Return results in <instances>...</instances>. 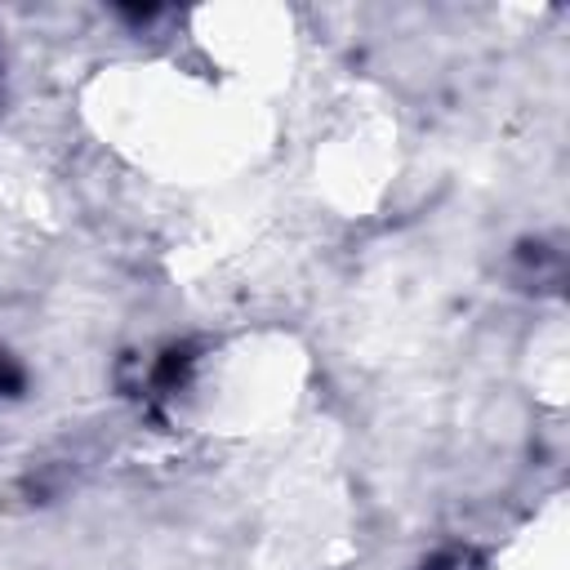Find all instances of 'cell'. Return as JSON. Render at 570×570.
<instances>
[{
  "label": "cell",
  "mask_w": 570,
  "mask_h": 570,
  "mask_svg": "<svg viewBox=\"0 0 570 570\" xmlns=\"http://www.w3.org/2000/svg\"><path fill=\"white\" fill-rule=\"evenodd\" d=\"M0 383H4V365H0Z\"/></svg>",
  "instance_id": "obj_1"
}]
</instances>
